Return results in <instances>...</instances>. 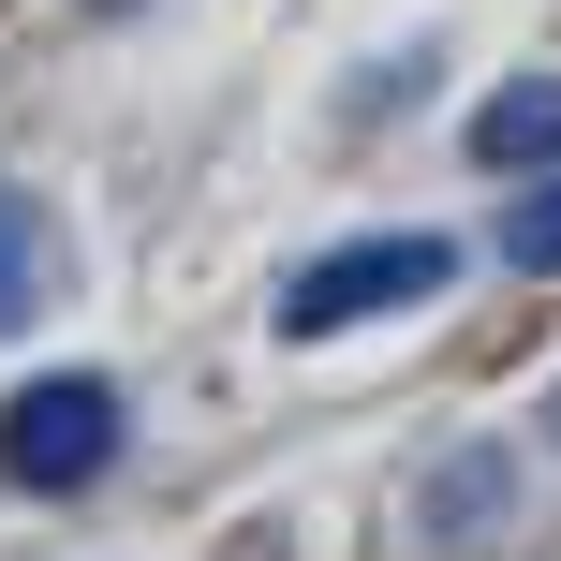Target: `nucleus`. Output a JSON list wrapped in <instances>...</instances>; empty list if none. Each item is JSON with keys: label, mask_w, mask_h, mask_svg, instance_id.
<instances>
[{"label": "nucleus", "mask_w": 561, "mask_h": 561, "mask_svg": "<svg viewBox=\"0 0 561 561\" xmlns=\"http://www.w3.org/2000/svg\"><path fill=\"white\" fill-rule=\"evenodd\" d=\"M0 473L15 488H104L118 473V385L104 369H45V385H15L0 399Z\"/></svg>", "instance_id": "obj_1"}, {"label": "nucleus", "mask_w": 561, "mask_h": 561, "mask_svg": "<svg viewBox=\"0 0 561 561\" xmlns=\"http://www.w3.org/2000/svg\"><path fill=\"white\" fill-rule=\"evenodd\" d=\"M458 280L444 237H355V252H310L296 280H280V340H340V325H369V310H428Z\"/></svg>", "instance_id": "obj_2"}, {"label": "nucleus", "mask_w": 561, "mask_h": 561, "mask_svg": "<svg viewBox=\"0 0 561 561\" xmlns=\"http://www.w3.org/2000/svg\"><path fill=\"white\" fill-rule=\"evenodd\" d=\"M473 163L488 178H547L561 163V75H503V89H488V104H473Z\"/></svg>", "instance_id": "obj_3"}, {"label": "nucleus", "mask_w": 561, "mask_h": 561, "mask_svg": "<svg viewBox=\"0 0 561 561\" xmlns=\"http://www.w3.org/2000/svg\"><path fill=\"white\" fill-rule=\"evenodd\" d=\"M45 280H59V252H45V207H15V193H0V340L45 310Z\"/></svg>", "instance_id": "obj_4"}, {"label": "nucleus", "mask_w": 561, "mask_h": 561, "mask_svg": "<svg viewBox=\"0 0 561 561\" xmlns=\"http://www.w3.org/2000/svg\"><path fill=\"white\" fill-rule=\"evenodd\" d=\"M488 517H517V473H503V458H444V488H428V533L473 547Z\"/></svg>", "instance_id": "obj_5"}, {"label": "nucleus", "mask_w": 561, "mask_h": 561, "mask_svg": "<svg viewBox=\"0 0 561 561\" xmlns=\"http://www.w3.org/2000/svg\"><path fill=\"white\" fill-rule=\"evenodd\" d=\"M503 266H533V280L561 266V163H547V178H533V193H517V207H503Z\"/></svg>", "instance_id": "obj_6"}, {"label": "nucleus", "mask_w": 561, "mask_h": 561, "mask_svg": "<svg viewBox=\"0 0 561 561\" xmlns=\"http://www.w3.org/2000/svg\"><path fill=\"white\" fill-rule=\"evenodd\" d=\"M547 428H561V399H547Z\"/></svg>", "instance_id": "obj_7"}]
</instances>
